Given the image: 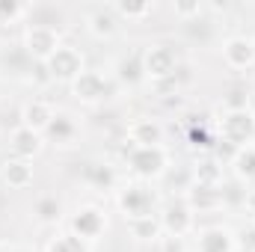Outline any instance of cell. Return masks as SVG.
Wrapping results in <instances>:
<instances>
[{
	"label": "cell",
	"instance_id": "44dd1931",
	"mask_svg": "<svg viewBox=\"0 0 255 252\" xmlns=\"http://www.w3.org/2000/svg\"><path fill=\"white\" fill-rule=\"evenodd\" d=\"M223 187V184H220ZM220 187H199L193 184L187 193H184V202L193 208V214H205V211H220L223 208V193Z\"/></svg>",
	"mask_w": 255,
	"mask_h": 252
},
{
	"label": "cell",
	"instance_id": "8992f818",
	"mask_svg": "<svg viewBox=\"0 0 255 252\" xmlns=\"http://www.w3.org/2000/svg\"><path fill=\"white\" fill-rule=\"evenodd\" d=\"M83 71H86V57H83V51L74 48V45H60L57 54L45 63V74H48V80L68 83V86H71Z\"/></svg>",
	"mask_w": 255,
	"mask_h": 252
},
{
	"label": "cell",
	"instance_id": "1f68e13d",
	"mask_svg": "<svg viewBox=\"0 0 255 252\" xmlns=\"http://www.w3.org/2000/svg\"><path fill=\"white\" fill-rule=\"evenodd\" d=\"M226 110H250V98H247V92H241V89L229 92V95H226Z\"/></svg>",
	"mask_w": 255,
	"mask_h": 252
},
{
	"label": "cell",
	"instance_id": "5bb4252c",
	"mask_svg": "<svg viewBox=\"0 0 255 252\" xmlns=\"http://www.w3.org/2000/svg\"><path fill=\"white\" fill-rule=\"evenodd\" d=\"M9 151H12V157H21V160L33 163L45 151V133H36V130H30V127H24V125L12 127V133H9Z\"/></svg>",
	"mask_w": 255,
	"mask_h": 252
},
{
	"label": "cell",
	"instance_id": "5b68a950",
	"mask_svg": "<svg viewBox=\"0 0 255 252\" xmlns=\"http://www.w3.org/2000/svg\"><path fill=\"white\" fill-rule=\"evenodd\" d=\"M142 71H145L148 83H160V80L178 77V54H175V48L163 45V42L148 45L142 51Z\"/></svg>",
	"mask_w": 255,
	"mask_h": 252
},
{
	"label": "cell",
	"instance_id": "603a6c76",
	"mask_svg": "<svg viewBox=\"0 0 255 252\" xmlns=\"http://www.w3.org/2000/svg\"><path fill=\"white\" fill-rule=\"evenodd\" d=\"M229 166H232V175H235L238 181H244V184H255V142L253 145L238 148V151L232 154Z\"/></svg>",
	"mask_w": 255,
	"mask_h": 252
},
{
	"label": "cell",
	"instance_id": "52a82bcc",
	"mask_svg": "<svg viewBox=\"0 0 255 252\" xmlns=\"http://www.w3.org/2000/svg\"><path fill=\"white\" fill-rule=\"evenodd\" d=\"M68 232L74 238L86 241V244L104 238V232H107V214H104V208H98V205H80L68 217Z\"/></svg>",
	"mask_w": 255,
	"mask_h": 252
},
{
	"label": "cell",
	"instance_id": "ac0fdd59",
	"mask_svg": "<svg viewBox=\"0 0 255 252\" xmlns=\"http://www.w3.org/2000/svg\"><path fill=\"white\" fill-rule=\"evenodd\" d=\"M77 136H80V125H77L68 113H60V110H57L54 122L45 130V142H51V145H57V148H71V145L77 142Z\"/></svg>",
	"mask_w": 255,
	"mask_h": 252
},
{
	"label": "cell",
	"instance_id": "4fadbf2b",
	"mask_svg": "<svg viewBox=\"0 0 255 252\" xmlns=\"http://www.w3.org/2000/svg\"><path fill=\"white\" fill-rule=\"evenodd\" d=\"M196 252H238V235L229 226H223V223L199 229Z\"/></svg>",
	"mask_w": 255,
	"mask_h": 252
},
{
	"label": "cell",
	"instance_id": "7a4b0ae2",
	"mask_svg": "<svg viewBox=\"0 0 255 252\" xmlns=\"http://www.w3.org/2000/svg\"><path fill=\"white\" fill-rule=\"evenodd\" d=\"M116 208L122 211L125 223L139 220V217H154L157 214V190H151V184H145V181L125 184L122 190H116Z\"/></svg>",
	"mask_w": 255,
	"mask_h": 252
},
{
	"label": "cell",
	"instance_id": "277c9868",
	"mask_svg": "<svg viewBox=\"0 0 255 252\" xmlns=\"http://www.w3.org/2000/svg\"><path fill=\"white\" fill-rule=\"evenodd\" d=\"M220 139L229 148H244L255 142V113L253 110H223L220 119Z\"/></svg>",
	"mask_w": 255,
	"mask_h": 252
},
{
	"label": "cell",
	"instance_id": "e575fe53",
	"mask_svg": "<svg viewBox=\"0 0 255 252\" xmlns=\"http://www.w3.org/2000/svg\"><path fill=\"white\" fill-rule=\"evenodd\" d=\"M253 252H255V250H253Z\"/></svg>",
	"mask_w": 255,
	"mask_h": 252
},
{
	"label": "cell",
	"instance_id": "cb8c5ba5",
	"mask_svg": "<svg viewBox=\"0 0 255 252\" xmlns=\"http://www.w3.org/2000/svg\"><path fill=\"white\" fill-rule=\"evenodd\" d=\"M116 80L119 83H128V86H136L145 80V71H142V51L136 54H128L122 60H116Z\"/></svg>",
	"mask_w": 255,
	"mask_h": 252
},
{
	"label": "cell",
	"instance_id": "83f0119b",
	"mask_svg": "<svg viewBox=\"0 0 255 252\" xmlns=\"http://www.w3.org/2000/svg\"><path fill=\"white\" fill-rule=\"evenodd\" d=\"M48 252H92V250H89L86 241L74 238L71 232H63V235H57V238L48 244Z\"/></svg>",
	"mask_w": 255,
	"mask_h": 252
},
{
	"label": "cell",
	"instance_id": "4dcf8cb0",
	"mask_svg": "<svg viewBox=\"0 0 255 252\" xmlns=\"http://www.w3.org/2000/svg\"><path fill=\"white\" fill-rule=\"evenodd\" d=\"M160 252H187V238H172V235H163L157 241Z\"/></svg>",
	"mask_w": 255,
	"mask_h": 252
},
{
	"label": "cell",
	"instance_id": "d6986e66",
	"mask_svg": "<svg viewBox=\"0 0 255 252\" xmlns=\"http://www.w3.org/2000/svg\"><path fill=\"white\" fill-rule=\"evenodd\" d=\"M83 181L89 184L92 190H116L119 184V172H116V166H110V163H104V160H89L86 166H83Z\"/></svg>",
	"mask_w": 255,
	"mask_h": 252
},
{
	"label": "cell",
	"instance_id": "f1b7e54d",
	"mask_svg": "<svg viewBox=\"0 0 255 252\" xmlns=\"http://www.w3.org/2000/svg\"><path fill=\"white\" fill-rule=\"evenodd\" d=\"M187 139H190L193 148H199V151H208V154L217 148V139L208 133V127H205V125H202V127L193 125V127H190V133H187Z\"/></svg>",
	"mask_w": 255,
	"mask_h": 252
},
{
	"label": "cell",
	"instance_id": "ffe728a7",
	"mask_svg": "<svg viewBox=\"0 0 255 252\" xmlns=\"http://www.w3.org/2000/svg\"><path fill=\"white\" fill-rule=\"evenodd\" d=\"M190 178L193 184H199V187H220L223 181H226V172H223V160H217V157H202V160H196L190 166Z\"/></svg>",
	"mask_w": 255,
	"mask_h": 252
},
{
	"label": "cell",
	"instance_id": "4316f807",
	"mask_svg": "<svg viewBox=\"0 0 255 252\" xmlns=\"http://www.w3.org/2000/svg\"><path fill=\"white\" fill-rule=\"evenodd\" d=\"M27 12H30V6L21 0H0V27L9 30V27L21 24L27 18Z\"/></svg>",
	"mask_w": 255,
	"mask_h": 252
},
{
	"label": "cell",
	"instance_id": "484cf974",
	"mask_svg": "<svg viewBox=\"0 0 255 252\" xmlns=\"http://www.w3.org/2000/svg\"><path fill=\"white\" fill-rule=\"evenodd\" d=\"M110 6L119 15V21H142L154 12V3H148V0H116Z\"/></svg>",
	"mask_w": 255,
	"mask_h": 252
},
{
	"label": "cell",
	"instance_id": "7402d4cb",
	"mask_svg": "<svg viewBox=\"0 0 255 252\" xmlns=\"http://www.w3.org/2000/svg\"><path fill=\"white\" fill-rule=\"evenodd\" d=\"M128 232L133 241L139 244H157L163 238V226H160V217H139V220H128Z\"/></svg>",
	"mask_w": 255,
	"mask_h": 252
},
{
	"label": "cell",
	"instance_id": "2e32d148",
	"mask_svg": "<svg viewBox=\"0 0 255 252\" xmlns=\"http://www.w3.org/2000/svg\"><path fill=\"white\" fill-rule=\"evenodd\" d=\"M0 178L9 190H27L36 181V169L30 160H21V157H6L0 163Z\"/></svg>",
	"mask_w": 255,
	"mask_h": 252
},
{
	"label": "cell",
	"instance_id": "e0dca14e",
	"mask_svg": "<svg viewBox=\"0 0 255 252\" xmlns=\"http://www.w3.org/2000/svg\"><path fill=\"white\" fill-rule=\"evenodd\" d=\"M54 116H57V110L45 101V98H33V101H27L24 107H21V113H18V125L30 127V130H36V133H45L48 125L54 122Z\"/></svg>",
	"mask_w": 255,
	"mask_h": 252
},
{
	"label": "cell",
	"instance_id": "f546056e",
	"mask_svg": "<svg viewBox=\"0 0 255 252\" xmlns=\"http://www.w3.org/2000/svg\"><path fill=\"white\" fill-rule=\"evenodd\" d=\"M169 9H172V15L181 18V21H193V18H199V15L205 12V6H202L199 0H175Z\"/></svg>",
	"mask_w": 255,
	"mask_h": 252
},
{
	"label": "cell",
	"instance_id": "3957f363",
	"mask_svg": "<svg viewBox=\"0 0 255 252\" xmlns=\"http://www.w3.org/2000/svg\"><path fill=\"white\" fill-rule=\"evenodd\" d=\"M60 45H63V39H60L57 27H51V24H30L24 30V36H21V48L27 51V57L36 65L48 63L57 54Z\"/></svg>",
	"mask_w": 255,
	"mask_h": 252
},
{
	"label": "cell",
	"instance_id": "ba28073f",
	"mask_svg": "<svg viewBox=\"0 0 255 252\" xmlns=\"http://www.w3.org/2000/svg\"><path fill=\"white\" fill-rule=\"evenodd\" d=\"M160 226H163V235H172V238H187L196 232V214L193 208L184 202V196L178 199H169L163 208H160Z\"/></svg>",
	"mask_w": 255,
	"mask_h": 252
},
{
	"label": "cell",
	"instance_id": "836d02e7",
	"mask_svg": "<svg viewBox=\"0 0 255 252\" xmlns=\"http://www.w3.org/2000/svg\"><path fill=\"white\" fill-rule=\"evenodd\" d=\"M253 232H255V214H253Z\"/></svg>",
	"mask_w": 255,
	"mask_h": 252
},
{
	"label": "cell",
	"instance_id": "6da1fadb",
	"mask_svg": "<svg viewBox=\"0 0 255 252\" xmlns=\"http://www.w3.org/2000/svg\"><path fill=\"white\" fill-rule=\"evenodd\" d=\"M125 163L130 175L139 181H157L169 172V151L166 145H130L125 148Z\"/></svg>",
	"mask_w": 255,
	"mask_h": 252
},
{
	"label": "cell",
	"instance_id": "30bf717a",
	"mask_svg": "<svg viewBox=\"0 0 255 252\" xmlns=\"http://www.w3.org/2000/svg\"><path fill=\"white\" fill-rule=\"evenodd\" d=\"M33 71H36V63L27 57L21 45H0V80L30 83Z\"/></svg>",
	"mask_w": 255,
	"mask_h": 252
},
{
	"label": "cell",
	"instance_id": "9a60e30c",
	"mask_svg": "<svg viewBox=\"0 0 255 252\" xmlns=\"http://www.w3.org/2000/svg\"><path fill=\"white\" fill-rule=\"evenodd\" d=\"M128 139L130 145H163L166 139V127L160 119H151V116H139L128 125Z\"/></svg>",
	"mask_w": 255,
	"mask_h": 252
},
{
	"label": "cell",
	"instance_id": "d4e9b609",
	"mask_svg": "<svg viewBox=\"0 0 255 252\" xmlns=\"http://www.w3.org/2000/svg\"><path fill=\"white\" fill-rule=\"evenodd\" d=\"M63 214H65V208L57 196H39L36 205H33V217L42 226H57L63 220Z\"/></svg>",
	"mask_w": 255,
	"mask_h": 252
},
{
	"label": "cell",
	"instance_id": "8fae6325",
	"mask_svg": "<svg viewBox=\"0 0 255 252\" xmlns=\"http://www.w3.org/2000/svg\"><path fill=\"white\" fill-rule=\"evenodd\" d=\"M223 63L232 71H250L255 68V36H229L223 42Z\"/></svg>",
	"mask_w": 255,
	"mask_h": 252
},
{
	"label": "cell",
	"instance_id": "d6a6232c",
	"mask_svg": "<svg viewBox=\"0 0 255 252\" xmlns=\"http://www.w3.org/2000/svg\"><path fill=\"white\" fill-rule=\"evenodd\" d=\"M0 252H33L30 247H24V244H9V247H3Z\"/></svg>",
	"mask_w": 255,
	"mask_h": 252
},
{
	"label": "cell",
	"instance_id": "7c38bea8",
	"mask_svg": "<svg viewBox=\"0 0 255 252\" xmlns=\"http://www.w3.org/2000/svg\"><path fill=\"white\" fill-rule=\"evenodd\" d=\"M86 30H89L92 39L110 42V39H116L122 33V21L113 12V6H95V9L86 12Z\"/></svg>",
	"mask_w": 255,
	"mask_h": 252
},
{
	"label": "cell",
	"instance_id": "9c48e42d",
	"mask_svg": "<svg viewBox=\"0 0 255 252\" xmlns=\"http://www.w3.org/2000/svg\"><path fill=\"white\" fill-rule=\"evenodd\" d=\"M110 77L101 71V68H86L74 83H71V95L74 101L80 104H101L107 95H110Z\"/></svg>",
	"mask_w": 255,
	"mask_h": 252
}]
</instances>
